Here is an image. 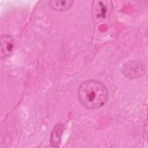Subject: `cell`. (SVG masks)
<instances>
[{
	"label": "cell",
	"instance_id": "cell-4",
	"mask_svg": "<svg viewBox=\"0 0 148 148\" xmlns=\"http://www.w3.org/2000/svg\"><path fill=\"white\" fill-rule=\"evenodd\" d=\"M64 130V125L61 123L57 124L52 130L50 136V144L55 147H59L61 137Z\"/></svg>",
	"mask_w": 148,
	"mask_h": 148
},
{
	"label": "cell",
	"instance_id": "cell-6",
	"mask_svg": "<svg viewBox=\"0 0 148 148\" xmlns=\"http://www.w3.org/2000/svg\"><path fill=\"white\" fill-rule=\"evenodd\" d=\"M72 1H49V5L54 10L58 12H64L69 9L72 5Z\"/></svg>",
	"mask_w": 148,
	"mask_h": 148
},
{
	"label": "cell",
	"instance_id": "cell-3",
	"mask_svg": "<svg viewBox=\"0 0 148 148\" xmlns=\"http://www.w3.org/2000/svg\"><path fill=\"white\" fill-rule=\"evenodd\" d=\"M15 46L14 38L10 35L3 34L1 36V58H5L13 51Z\"/></svg>",
	"mask_w": 148,
	"mask_h": 148
},
{
	"label": "cell",
	"instance_id": "cell-1",
	"mask_svg": "<svg viewBox=\"0 0 148 148\" xmlns=\"http://www.w3.org/2000/svg\"><path fill=\"white\" fill-rule=\"evenodd\" d=\"M80 104L87 109H97L103 106L108 99V91L105 85L95 80L83 82L77 90Z\"/></svg>",
	"mask_w": 148,
	"mask_h": 148
},
{
	"label": "cell",
	"instance_id": "cell-2",
	"mask_svg": "<svg viewBox=\"0 0 148 148\" xmlns=\"http://www.w3.org/2000/svg\"><path fill=\"white\" fill-rule=\"evenodd\" d=\"M145 72L143 64L137 61H128L121 68L122 73L127 78L134 79H137L143 75Z\"/></svg>",
	"mask_w": 148,
	"mask_h": 148
},
{
	"label": "cell",
	"instance_id": "cell-5",
	"mask_svg": "<svg viewBox=\"0 0 148 148\" xmlns=\"http://www.w3.org/2000/svg\"><path fill=\"white\" fill-rule=\"evenodd\" d=\"M94 6V14L95 19L97 21H102L106 17L108 12V6L104 1H97Z\"/></svg>",
	"mask_w": 148,
	"mask_h": 148
}]
</instances>
